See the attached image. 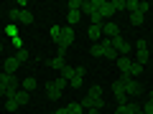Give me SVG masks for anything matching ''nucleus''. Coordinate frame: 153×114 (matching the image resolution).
<instances>
[{"label":"nucleus","instance_id":"obj_39","mask_svg":"<svg viewBox=\"0 0 153 114\" xmlns=\"http://www.w3.org/2000/svg\"><path fill=\"white\" fill-rule=\"evenodd\" d=\"M51 114H69V112H66V107H64V109H56V112H51Z\"/></svg>","mask_w":153,"mask_h":114},{"label":"nucleus","instance_id":"obj_9","mask_svg":"<svg viewBox=\"0 0 153 114\" xmlns=\"http://www.w3.org/2000/svg\"><path fill=\"white\" fill-rule=\"evenodd\" d=\"M46 96H49L51 102H56V99L61 96V89L56 86V81H49V84H46Z\"/></svg>","mask_w":153,"mask_h":114},{"label":"nucleus","instance_id":"obj_8","mask_svg":"<svg viewBox=\"0 0 153 114\" xmlns=\"http://www.w3.org/2000/svg\"><path fill=\"white\" fill-rule=\"evenodd\" d=\"M87 36H89L92 43H100V41H102V26H89L87 28Z\"/></svg>","mask_w":153,"mask_h":114},{"label":"nucleus","instance_id":"obj_20","mask_svg":"<svg viewBox=\"0 0 153 114\" xmlns=\"http://www.w3.org/2000/svg\"><path fill=\"white\" fill-rule=\"evenodd\" d=\"M66 112H69V114H84V107H82V104H76V102H71V104H66Z\"/></svg>","mask_w":153,"mask_h":114},{"label":"nucleus","instance_id":"obj_28","mask_svg":"<svg viewBox=\"0 0 153 114\" xmlns=\"http://www.w3.org/2000/svg\"><path fill=\"white\" fill-rule=\"evenodd\" d=\"M125 10H130V13H138V0H125Z\"/></svg>","mask_w":153,"mask_h":114},{"label":"nucleus","instance_id":"obj_22","mask_svg":"<svg viewBox=\"0 0 153 114\" xmlns=\"http://www.w3.org/2000/svg\"><path fill=\"white\" fill-rule=\"evenodd\" d=\"M105 46V43H102ZM105 58L107 61H117V51L112 48V46H105Z\"/></svg>","mask_w":153,"mask_h":114},{"label":"nucleus","instance_id":"obj_3","mask_svg":"<svg viewBox=\"0 0 153 114\" xmlns=\"http://www.w3.org/2000/svg\"><path fill=\"white\" fill-rule=\"evenodd\" d=\"M97 13L102 20H107V18L115 15V8H112V0H97Z\"/></svg>","mask_w":153,"mask_h":114},{"label":"nucleus","instance_id":"obj_26","mask_svg":"<svg viewBox=\"0 0 153 114\" xmlns=\"http://www.w3.org/2000/svg\"><path fill=\"white\" fill-rule=\"evenodd\" d=\"M16 58L21 61V64H26V61L31 58V53H28V48H21V51H16Z\"/></svg>","mask_w":153,"mask_h":114},{"label":"nucleus","instance_id":"obj_21","mask_svg":"<svg viewBox=\"0 0 153 114\" xmlns=\"http://www.w3.org/2000/svg\"><path fill=\"white\" fill-rule=\"evenodd\" d=\"M18 20H21L23 26H31L33 23V13L31 10H21V18H18Z\"/></svg>","mask_w":153,"mask_h":114},{"label":"nucleus","instance_id":"obj_4","mask_svg":"<svg viewBox=\"0 0 153 114\" xmlns=\"http://www.w3.org/2000/svg\"><path fill=\"white\" fill-rule=\"evenodd\" d=\"M135 48H138V64H140V66H146V64H148V48H146V38H138Z\"/></svg>","mask_w":153,"mask_h":114},{"label":"nucleus","instance_id":"obj_5","mask_svg":"<svg viewBox=\"0 0 153 114\" xmlns=\"http://www.w3.org/2000/svg\"><path fill=\"white\" fill-rule=\"evenodd\" d=\"M102 36H107V38H117V36H120V26H117V23H112V20L102 23Z\"/></svg>","mask_w":153,"mask_h":114},{"label":"nucleus","instance_id":"obj_41","mask_svg":"<svg viewBox=\"0 0 153 114\" xmlns=\"http://www.w3.org/2000/svg\"><path fill=\"white\" fill-rule=\"evenodd\" d=\"M87 114H100V109H87Z\"/></svg>","mask_w":153,"mask_h":114},{"label":"nucleus","instance_id":"obj_19","mask_svg":"<svg viewBox=\"0 0 153 114\" xmlns=\"http://www.w3.org/2000/svg\"><path fill=\"white\" fill-rule=\"evenodd\" d=\"M46 64H49L51 69H59V71H61V69H64V66H66V61L61 58V56H56V58H51V61H46Z\"/></svg>","mask_w":153,"mask_h":114},{"label":"nucleus","instance_id":"obj_40","mask_svg":"<svg viewBox=\"0 0 153 114\" xmlns=\"http://www.w3.org/2000/svg\"><path fill=\"white\" fill-rule=\"evenodd\" d=\"M5 76H8L5 71H0V84H5Z\"/></svg>","mask_w":153,"mask_h":114},{"label":"nucleus","instance_id":"obj_44","mask_svg":"<svg viewBox=\"0 0 153 114\" xmlns=\"http://www.w3.org/2000/svg\"><path fill=\"white\" fill-rule=\"evenodd\" d=\"M138 114H143V112H138Z\"/></svg>","mask_w":153,"mask_h":114},{"label":"nucleus","instance_id":"obj_6","mask_svg":"<svg viewBox=\"0 0 153 114\" xmlns=\"http://www.w3.org/2000/svg\"><path fill=\"white\" fill-rule=\"evenodd\" d=\"M18 69H21V61H18L16 56H8V58L3 61V71H5V74H16Z\"/></svg>","mask_w":153,"mask_h":114},{"label":"nucleus","instance_id":"obj_1","mask_svg":"<svg viewBox=\"0 0 153 114\" xmlns=\"http://www.w3.org/2000/svg\"><path fill=\"white\" fill-rule=\"evenodd\" d=\"M120 81L125 84V94H128V99H138L143 94V86L138 84V79H130L128 74H120Z\"/></svg>","mask_w":153,"mask_h":114},{"label":"nucleus","instance_id":"obj_14","mask_svg":"<svg viewBox=\"0 0 153 114\" xmlns=\"http://www.w3.org/2000/svg\"><path fill=\"white\" fill-rule=\"evenodd\" d=\"M79 18H82V13H79V10H69V13H66V26L74 28L76 23H79Z\"/></svg>","mask_w":153,"mask_h":114},{"label":"nucleus","instance_id":"obj_35","mask_svg":"<svg viewBox=\"0 0 153 114\" xmlns=\"http://www.w3.org/2000/svg\"><path fill=\"white\" fill-rule=\"evenodd\" d=\"M112 8H115V13H117V10H125V0H112Z\"/></svg>","mask_w":153,"mask_h":114},{"label":"nucleus","instance_id":"obj_7","mask_svg":"<svg viewBox=\"0 0 153 114\" xmlns=\"http://www.w3.org/2000/svg\"><path fill=\"white\" fill-rule=\"evenodd\" d=\"M138 112H140V107H138V104H133V102L117 104V109H115V114H138Z\"/></svg>","mask_w":153,"mask_h":114},{"label":"nucleus","instance_id":"obj_37","mask_svg":"<svg viewBox=\"0 0 153 114\" xmlns=\"http://www.w3.org/2000/svg\"><path fill=\"white\" fill-rule=\"evenodd\" d=\"M74 76H82V79H84V76H87V66H76V74Z\"/></svg>","mask_w":153,"mask_h":114},{"label":"nucleus","instance_id":"obj_29","mask_svg":"<svg viewBox=\"0 0 153 114\" xmlns=\"http://www.w3.org/2000/svg\"><path fill=\"white\" fill-rule=\"evenodd\" d=\"M5 109H8V112H16V109H18V102H16V99H5Z\"/></svg>","mask_w":153,"mask_h":114},{"label":"nucleus","instance_id":"obj_30","mask_svg":"<svg viewBox=\"0 0 153 114\" xmlns=\"http://www.w3.org/2000/svg\"><path fill=\"white\" fill-rule=\"evenodd\" d=\"M140 112H143V114H153V102H151V99H148V102L140 107Z\"/></svg>","mask_w":153,"mask_h":114},{"label":"nucleus","instance_id":"obj_10","mask_svg":"<svg viewBox=\"0 0 153 114\" xmlns=\"http://www.w3.org/2000/svg\"><path fill=\"white\" fill-rule=\"evenodd\" d=\"M89 56H92V58H105V46H102V41H100V43H92Z\"/></svg>","mask_w":153,"mask_h":114},{"label":"nucleus","instance_id":"obj_17","mask_svg":"<svg viewBox=\"0 0 153 114\" xmlns=\"http://www.w3.org/2000/svg\"><path fill=\"white\" fill-rule=\"evenodd\" d=\"M143 74V66L138 64V61H133L130 64V71H128V76H130V79H135V76H140Z\"/></svg>","mask_w":153,"mask_h":114},{"label":"nucleus","instance_id":"obj_23","mask_svg":"<svg viewBox=\"0 0 153 114\" xmlns=\"http://www.w3.org/2000/svg\"><path fill=\"white\" fill-rule=\"evenodd\" d=\"M143 20H146V18H143V13H130V23H133L135 28H140Z\"/></svg>","mask_w":153,"mask_h":114},{"label":"nucleus","instance_id":"obj_34","mask_svg":"<svg viewBox=\"0 0 153 114\" xmlns=\"http://www.w3.org/2000/svg\"><path fill=\"white\" fill-rule=\"evenodd\" d=\"M66 5H69V10H79L82 8V0H69Z\"/></svg>","mask_w":153,"mask_h":114},{"label":"nucleus","instance_id":"obj_24","mask_svg":"<svg viewBox=\"0 0 153 114\" xmlns=\"http://www.w3.org/2000/svg\"><path fill=\"white\" fill-rule=\"evenodd\" d=\"M79 104H82L84 109H97V107H94V96H89V94H84V99Z\"/></svg>","mask_w":153,"mask_h":114},{"label":"nucleus","instance_id":"obj_2","mask_svg":"<svg viewBox=\"0 0 153 114\" xmlns=\"http://www.w3.org/2000/svg\"><path fill=\"white\" fill-rule=\"evenodd\" d=\"M110 46H112V48L117 51V53H120V56H128V53H130V51H133V46L128 43V41H125V38H123V36H117V38H110Z\"/></svg>","mask_w":153,"mask_h":114},{"label":"nucleus","instance_id":"obj_43","mask_svg":"<svg viewBox=\"0 0 153 114\" xmlns=\"http://www.w3.org/2000/svg\"><path fill=\"white\" fill-rule=\"evenodd\" d=\"M148 99H151V102H153V91H151V96H148Z\"/></svg>","mask_w":153,"mask_h":114},{"label":"nucleus","instance_id":"obj_25","mask_svg":"<svg viewBox=\"0 0 153 114\" xmlns=\"http://www.w3.org/2000/svg\"><path fill=\"white\" fill-rule=\"evenodd\" d=\"M3 31H5V36H10V38H16V36H18L16 23H8V26H3Z\"/></svg>","mask_w":153,"mask_h":114},{"label":"nucleus","instance_id":"obj_27","mask_svg":"<svg viewBox=\"0 0 153 114\" xmlns=\"http://www.w3.org/2000/svg\"><path fill=\"white\" fill-rule=\"evenodd\" d=\"M89 96H94V99H97V96H102V86H100V84H94V86H89Z\"/></svg>","mask_w":153,"mask_h":114},{"label":"nucleus","instance_id":"obj_11","mask_svg":"<svg viewBox=\"0 0 153 114\" xmlns=\"http://www.w3.org/2000/svg\"><path fill=\"white\" fill-rule=\"evenodd\" d=\"M21 89H23V91H28V94H31L33 89H36V76H26V79L21 81Z\"/></svg>","mask_w":153,"mask_h":114},{"label":"nucleus","instance_id":"obj_31","mask_svg":"<svg viewBox=\"0 0 153 114\" xmlns=\"http://www.w3.org/2000/svg\"><path fill=\"white\" fill-rule=\"evenodd\" d=\"M82 81H84L82 76H74V79L69 81V86H71V89H79V86H82Z\"/></svg>","mask_w":153,"mask_h":114},{"label":"nucleus","instance_id":"obj_42","mask_svg":"<svg viewBox=\"0 0 153 114\" xmlns=\"http://www.w3.org/2000/svg\"><path fill=\"white\" fill-rule=\"evenodd\" d=\"M3 48H5V43H3V41H0V51H3Z\"/></svg>","mask_w":153,"mask_h":114},{"label":"nucleus","instance_id":"obj_15","mask_svg":"<svg viewBox=\"0 0 153 114\" xmlns=\"http://www.w3.org/2000/svg\"><path fill=\"white\" fill-rule=\"evenodd\" d=\"M130 64H133V61L128 58V56H120V58H117V69H120L123 74H128V71H130Z\"/></svg>","mask_w":153,"mask_h":114},{"label":"nucleus","instance_id":"obj_32","mask_svg":"<svg viewBox=\"0 0 153 114\" xmlns=\"http://www.w3.org/2000/svg\"><path fill=\"white\" fill-rule=\"evenodd\" d=\"M8 18H10V20H18V18H21V10H18V8H10V10H8Z\"/></svg>","mask_w":153,"mask_h":114},{"label":"nucleus","instance_id":"obj_13","mask_svg":"<svg viewBox=\"0 0 153 114\" xmlns=\"http://www.w3.org/2000/svg\"><path fill=\"white\" fill-rule=\"evenodd\" d=\"M74 74H76V66H69V64H66L64 69H61V79H64V81H71Z\"/></svg>","mask_w":153,"mask_h":114},{"label":"nucleus","instance_id":"obj_33","mask_svg":"<svg viewBox=\"0 0 153 114\" xmlns=\"http://www.w3.org/2000/svg\"><path fill=\"white\" fill-rule=\"evenodd\" d=\"M10 43L16 46V51H21V48H23V38H21V36H16V38H10Z\"/></svg>","mask_w":153,"mask_h":114},{"label":"nucleus","instance_id":"obj_18","mask_svg":"<svg viewBox=\"0 0 153 114\" xmlns=\"http://www.w3.org/2000/svg\"><path fill=\"white\" fill-rule=\"evenodd\" d=\"M28 99H31V94H28V91H23V89L16 94V102H18V107H26V104H28Z\"/></svg>","mask_w":153,"mask_h":114},{"label":"nucleus","instance_id":"obj_38","mask_svg":"<svg viewBox=\"0 0 153 114\" xmlns=\"http://www.w3.org/2000/svg\"><path fill=\"white\" fill-rule=\"evenodd\" d=\"M5 91H8V86H5V84H0V96H3V99H5Z\"/></svg>","mask_w":153,"mask_h":114},{"label":"nucleus","instance_id":"obj_36","mask_svg":"<svg viewBox=\"0 0 153 114\" xmlns=\"http://www.w3.org/2000/svg\"><path fill=\"white\" fill-rule=\"evenodd\" d=\"M151 10V3H138V13H148Z\"/></svg>","mask_w":153,"mask_h":114},{"label":"nucleus","instance_id":"obj_12","mask_svg":"<svg viewBox=\"0 0 153 114\" xmlns=\"http://www.w3.org/2000/svg\"><path fill=\"white\" fill-rule=\"evenodd\" d=\"M61 31H64V26H59V23H56V26H51V31H49V33H51V41H54L56 46L61 43Z\"/></svg>","mask_w":153,"mask_h":114},{"label":"nucleus","instance_id":"obj_16","mask_svg":"<svg viewBox=\"0 0 153 114\" xmlns=\"http://www.w3.org/2000/svg\"><path fill=\"white\" fill-rule=\"evenodd\" d=\"M5 86H10V89H21V79H18L16 74H8V76H5Z\"/></svg>","mask_w":153,"mask_h":114}]
</instances>
